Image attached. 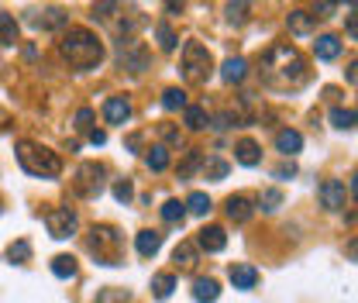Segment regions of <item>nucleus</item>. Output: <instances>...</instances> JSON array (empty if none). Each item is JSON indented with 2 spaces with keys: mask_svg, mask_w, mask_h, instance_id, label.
<instances>
[{
  "mask_svg": "<svg viewBox=\"0 0 358 303\" xmlns=\"http://www.w3.org/2000/svg\"><path fill=\"white\" fill-rule=\"evenodd\" d=\"M114 11H121V8H118V4H93V14H90V18H93V21H107Z\"/></svg>",
  "mask_w": 358,
  "mask_h": 303,
  "instance_id": "obj_39",
  "label": "nucleus"
},
{
  "mask_svg": "<svg viewBox=\"0 0 358 303\" xmlns=\"http://www.w3.org/2000/svg\"><path fill=\"white\" fill-rule=\"evenodd\" d=\"M14 42H18V21L14 14L0 11V45H14Z\"/></svg>",
  "mask_w": 358,
  "mask_h": 303,
  "instance_id": "obj_22",
  "label": "nucleus"
},
{
  "mask_svg": "<svg viewBox=\"0 0 358 303\" xmlns=\"http://www.w3.org/2000/svg\"><path fill=\"white\" fill-rule=\"evenodd\" d=\"M87 248L97 255L100 265H118L121 262V248H124V238L118 234V227L111 224H97L87 238Z\"/></svg>",
  "mask_w": 358,
  "mask_h": 303,
  "instance_id": "obj_4",
  "label": "nucleus"
},
{
  "mask_svg": "<svg viewBox=\"0 0 358 303\" xmlns=\"http://www.w3.org/2000/svg\"><path fill=\"white\" fill-rule=\"evenodd\" d=\"M210 69H214L210 49L200 45V42H186L183 45V73H186V80L190 83H207Z\"/></svg>",
  "mask_w": 358,
  "mask_h": 303,
  "instance_id": "obj_5",
  "label": "nucleus"
},
{
  "mask_svg": "<svg viewBox=\"0 0 358 303\" xmlns=\"http://www.w3.org/2000/svg\"><path fill=\"white\" fill-rule=\"evenodd\" d=\"M128 117H131L128 97H107V104H104V121H107V124H124Z\"/></svg>",
  "mask_w": 358,
  "mask_h": 303,
  "instance_id": "obj_11",
  "label": "nucleus"
},
{
  "mask_svg": "<svg viewBox=\"0 0 358 303\" xmlns=\"http://www.w3.org/2000/svg\"><path fill=\"white\" fill-rule=\"evenodd\" d=\"M131 197H135V186H131L128 179L114 183V200H118V203H131Z\"/></svg>",
  "mask_w": 358,
  "mask_h": 303,
  "instance_id": "obj_38",
  "label": "nucleus"
},
{
  "mask_svg": "<svg viewBox=\"0 0 358 303\" xmlns=\"http://www.w3.org/2000/svg\"><path fill=\"white\" fill-rule=\"evenodd\" d=\"M186 210H190V214H197V217H203V214L210 210V197H207V193H200V190H197V193H190Z\"/></svg>",
  "mask_w": 358,
  "mask_h": 303,
  "instance_id": "obj_33",
  "label": "nucleus"
},
{
  "mask_svg": "<svg viewBox=\"0 0 358 303\" xmlns=\"http://www.w3.org/2000/svg\"><path fill=\"white\" fill-rule=\"evenodd\" d=\"M52 272H56L59 279H73V276H76V258H73V255H56V258H52Z\"/></svg>",
  "mask_w": 358,
  "mask_h": 303,
  "instance_id": "obj_28",
  "label": "nucleus"
},
{
  "mask_svg": "<svg viewBox=\"0 0 358 303\" xmlns=\"http://www.w3.org/2000/svg\"><path fill=\"white\" fill-rule=\"evenodd\" d=\"M135 248H138L142 258H152V255H159V248H162V234H159V231H138Z\"/></svg>",
  "mask_w": 358,
  "mask_h": 303,
  "instance_id": "obj_16",
  "label": "nucleus"
},
{
  "mask_svg": "<svg viewBox=\"0 0 358 303\" xmlns=\"http://www.w3.org/2000/svg\"><path fill=\"white\" fill-rule=\"evenodd\" d=\"M262 80L276 90H289L306 80V66L293 45H272L262 59Z\"/></svg>",
  "mask_w": 358,
  "mask_h": 303,
  "instance_id": "obj_1",
  "label": "nucleus"
},
{
  "mask_svg": "<svg viewBox=\"0 0 358 303\" xmlns=\"http://www.w3.org/2000/svg\"><path fill=\"white\" fill-rule=\"evenodd\" d=\"M162 107H166V111H186L190 104H186V93H183L179 87H169V90L162 93Z\"/></svg>",
  "mask_w": 358,
  "mask_h": 303,
  "instance_id": "obj_26",
  "label": "nucleus"
},
{
  "mask_svg": "<svg viewBox=\"0 0 358 303\" xmlns=\"http://www.w3.org/2000/svg\"><path fill=\"white\" fill-rule=\"evenodd\" d=\"M172 289H176V276H172V272H162V276L152 279V293H155L159 300H169Z\"/></svg>",
  "mask_w": 358,
  "mask_h": 303,
  "instance_id": "obj_24",
  "label": "nucleus"
},
{
  "mask_svg": "<svg viewBox=\"0 0 358 303\" xmlns=\"http://www.w3.org/2000/svg\"><path fill=\"white\" fill-rule=\"evenodd\" d=\"M162 138H166L169 145H179V131H176L172 124H162Z\"/></svg>",
  "mask_w": 358,
  "mask_h": 303,
  "instance_id": "obj_41",
  "label": "nucleus"
},
{
  "mask_svg": "<svg viewBox=\"0 0 358 303\" xmlns=\"http://www.w3.org/2000/svg\"><path fill=\"white\" fill-rule=\"evenodd\" d=\"M197 245H200L203 251H221V248L227 245V234H224L221 224H207V227L197 234Z\"/></svg>",
  "mask_w": 358,
  "mask_h": 303,
  "instance_id": "obj_12",
  "label": "nucleus"
},
{
  "mask_svg": "<svg viewBox=\"0 0 358 303\" xmlns=\"http://www.w3.org/2000/svg\"><path fill=\"white\" fill-rule=\"evenodd\" d=\"M331 124L341 128V131H348V128L358 124V114H355V111H344V107H334V111H331Z\"/></svg>",
  "mask_w": 358,
  "mask_h": 303,
  "instance_id": "obj_29",
  "label": "nucleus"
},
{
  "mask_svg": "<svg viewBox=\"0 0 358 303\" xmlns=\"http://www.w3.org/2000/svg\"><path fill=\"white\" fill-rule=\"evenodd\" d=\"M8 124H11V114H8V111H0V131H4Z\"/></svg>",
  "mask_w": 358,
  "mask_h": 303,
  "instance_id": "obj_48",
  "label": "nucleus"
},
{
  "mask_svg": "<svg viewBox=\"0 0 358 303\" xmlns=\"http://www.w3.org/2000/svg\"><path fill=\"white\" fill-rule=\"evenodd\" d=\"M203 172H207V179H224V176L231 172V166H227L224 159H207V162H203Z\"/></svg>",
  "mask_w": 358,
  "mask_h": 303,
  "instance_id": "obj_34",
  "label": "nucleus"
},
{
  "mask_svg": "<svg viewBox=\"0 0 358 303\" xmlns=\"http://www.w3.org/2000/svg\"><path fill=\"white\" fill-rule=\"evenodd\" d=\"M145 162H148L152 172H166V169H169V148H166V145H155V148L145 155Z\"/></svg>",
  "mask_w": 358,
  "mask_h": 303,
  "instance_id": "obj_23",
  "label": "nucleus"
},
{
  "mask_svg": "<svg viewBox=\"0 0 358 303\" xmlns=\"http://www.w3.org/2000/svg\"><path fill=\"white\" fill-rule=\"evenodd\" d=\"M227 276H231L234 289H255V282H258V269L255 265H245V262H234Z\"/></svg>",
  "mask_w": 358,
  "mask_h": 303,
  "instance_id": "obj_13",
  "label": "nucleus"
},
{
  "mask_svg": "<svg viewBox=\"0 0 358 303\" xmlns=\"http://www.w3.org/2000/svg\"><path fill=\"white\" fill-rule=\"evenodd\" d=\"M59 52H63V59L73 66V69H97L100 63H104V45H100V38L93 35V32H87V28H69L66 35H63V42H59Z\"/></svg>",
  "mask_w": 358,
  "mask_h": 303,
  "instance_id": "obj_2",
  "label": "nucleus"
},
{
  "mask_svg": "<svg viewBox=\"0 0 358 303\" xmlns=\"http://www.w3.org/2000/svg\"><path fill=\"white\" fill-rule=\"evenodd\" d=\"M183 121H186V128H190V131H200V128H207V111L193 104V107H186Z\"/></svg>",
  "mask_w": 358,
  "mask_h": 303,
  "instance_id": "obj_31",
  "label": "nucleus"
},
{
  "mask_svg": "<svg viewBox=\"0 0 358 303\" xmlns=\"http://www.w3.org/2000/svg\"><path fill=\"white\" fill-rule=\"evenodd\" d=\"M344 255H348L351 262H358V238H351V241L344 245Z\"/></svg>",
  "mask_w": 358,
  "mask_h": 303,
  "instance_id": "obj_42",
  "label": "nucleus"
},
{
  "mask_svg": "<svg viewBox=\"0 0 358 303\" xmlns=\"http://www.w3.org/2000/svg\"><path fill=\"white\" fill-rule=\"evenodd\" d=\"M258 203H262V210H265V214H272V210H279V207H282V193H279V190H265Z\"/></svg>",
  "mask_w": 358,
  "mask_h": 303,
  "instance_id": "obj_36",
  "label": "nucleus"
},
{
  "mask_svg": "<svg viewBox=\"0 0 358 303\" xmlns=\"http://www.w3.org/2000/svg\"><path fill=\"white\" fill-rule=\"evenodd\" d=\"M87 138H90V145H104V142H107V135H104V131H97V128H93Z\"/></svg>",
  "mask_w": 358,
  "mask_h": 303,
  "instance_id": "obj_44",
  "label": "nucleus"
},
{
  "mask_svg": "<svg viewBox=\"0 0 358 303\" xmlns=\"http://www.w3.org/2000/svg\"><path fill=\"white\" fill-rule=\"evenodd\" d=\"M18 162L28 176H38V179H52L63 172V162L56 152H49L45 145H35V142H18Z\"/></svg>",
  "mask_w": 358,
  "mask_h": 303,
  "instance_id": "obj_3",
  "label": "nucleus"
},
{
  "mask_svg": "<svg viewBox=\"0 0 358 303\" xmlns=\"http://www.w3.org/2000/svg\"><path fill=\"white\" fill-rule=\"evenodd\" d=\"M69 14L63 8H49V11H32L28 14V25L32 28H42V32H56V28H66Z\"/></svg>",
  "mask_w": 358,
  "mask_h": 303,
  "instance_id": "obj_9",
  "label": "nucleus"
},
{
  "mask_svg": "<svg viewBox=\"0 0 358 303\" xmlns=\"http://www.w3.org/2000/svg\"><path fill=\"white\" fill-rule=\"evenodd\" d=\"M276 148H279L282 155H296V152L303 148V135L293 131V128H282V131L276 135Z\"/></svg>",
  "mask_w": 358,
  "mask_h": 303,
  "instance_id": "obj_17",
  "label": "nucleus"
},
{
  "mask_svg": "<svg viewBox=\"0 0 358 303\" xmlns=\"http://www.w3.org/2000/svg\"><path fill=\"white\" fill-rule=\"evenodd\" d=\"M245 73H248V63H245V59H238V56L224 59V66H221V80H224V83H241V80H245Z\"/></svg>",
  "mask_w": 358,
  "mask_h": 303,
  "instance_id": "obj_18",
  "label": "nucleus"
},
{
  "mask_svg": "<svg viewBox=\"0 0 358 303\" xmlns=\"http://www.w3.org/2000/svg\"><path fill=\"white\" fill-rule=\"evenodd\" d=\"M344 183L341 179H324L320 183V203L327 207V210H344Z\"/></svg>",
  "mask_w": 358,
  "mask_h": 303,
  "instance_id": "obj_10",
  "label": "nucleus"
},
{
  "mask_svg": "<svg viewBox=\"0 0 358 303\" xmlns=\"http://www.w3.org/2000/svg\"><path fill=\"white\" fill-rule=\"evenodd\" d=\"M118 63H121V69H128V73L138 76V73L148 69L152 56H148L145 42H138V38H121V42H118Z\"/></svg>",
  "mask_w": 358,
  "mask_h": 303,
  "instance_id": "obj_6",
  "label": "nucleus"
},
{
  "mask_svg": "<svg viewBox=\"0 0 358 303\" xmlns=\"http://www.w3.org/2000/svg\"><path fill=\"white\" fill-rule=\"evenodd\" d=\"M76 131H83V135H90L93 131V111L90 107H80L76 111V124H73Z\"/></svg>",
  "mask_w": 358,
  "mask_h": 303,
  "instance_id": "obj_35",
  "label": "nucleus"
},
{
  "mask_svg": "<svg viewBox=\"0 0 358 303\" xmlns=\"http://www.w3.org/2000/svg\"><path fill=\"white\" fill-rule=\"evenodd\" d=\"M8 258H11V262H18V265H25V262H32V241H28V238H21V241H14V245L8 248Z\"/></svg>",
  "mask_w": 358,
  "mask_h": 303,
  "instance_id": "obj_30",
  "label": "nucleus"
},
{
  "mask_svg": "<svg viewBox=\"0 0 358 303\" xmlns=\"http://www.w3.org/2000/svg\"><path fill=\"white\" fill-rule=\"evenodd\" d=\"M351 197H355V200H358V172H355V176H351Z\"/></svg>",
  "mask_w": 358,
  "mask_h": 303,
  "instance_id": "obj_49",
  "label": "nucleus"
},
{
  "mask_svg": "<svg viewBox=\"0 0 358 303\" xmlns=\"http://www.w3.org/2000/svg\"><path fill=\"white\" fill-rule=\"evenodd\" d=\"M348 83H351V87H358V59H355V63H351V69H348Z\"/></svg>",
  "mask_w": 358,
  "mask_h": 303,
  "instance_id": "obj_45",
  "label": "nucleus"
},
{
  "mask_svg": "<svg viewBox=\"0 0 358 303\" xmlns=\"http://www.w3.org/2000/svg\"><path fill=\"white\" fill-rule=\"evenodd\" d=\"M331 11H334V4H320V8H317V11H313V14H317V18H327V14H331Z\"/></svg>",
  "mask_w": 358,
  "mask_h": 303,
  "instance_id": "obj_47",
  "label": "nucleus"
},
{
  "mask_svg": "<svg viewBox=\"0 0 358 303\" xmlns=\"http://www.w3.org/2000/svg\"><path fill=\"white\" fill-rule=\"evenodd\" d=\"M245 14H248V4H227V21L241 25V21H245Z\"/></svg>",
  "mask_w": 358,
  "mask_h": 303,
  "instance_id": "obj_40",
  "label": "nucleus"
},
{
  "mask_svg": "<svg viewBox=\"0 0 358 303\" xmlns=\"http://www.w3.org/2000/svg\"><path fill=\"white\" fill-rule=\"evenodd\" d=\"M286 25H289L293 35H310L317 28V14H310V11H289L286 14Z\"/></svg>",
  "mask_w": 358,
  "mask_h": 303,
  "instance_id": "obj_14",
  "label": "nucleus"
},
{
  "mask_svg": "<svg viewBox=\"0 0 358 303\" xmlns=\"http://www.w3.org/2000/svg\"><path fill=\"white\" fill-rule=\"evenodd\" d=\"M348 35H355V38H358V14H351V18H348Z\"/></svg>",
  "mask_w": 358,
  "mask_h": 303,
  "instance_id": "obj_46",
  "label": "nucleus"
},
{
  "mask_svg": "<svg viewBox=\"0 0 358 303\" xmlns=\"http://www.w3.org/2000/svg\"><path fill=\"white\" fill-rule=\"evenodd\" d=\"M155 38H159V49H162V52H172V49L179 45L176 32H172V28H169L166 21H159V25H155Z\"/></svg>",
  "mask_w": 358,
  "mask_h": 303,
  "instance_id": "obj_25",
  "label": "nucleus"
},
{
  "mask_svg": "<svg viewBox=\"0 0 358 303\" xmlns=\"http://www.w3.org/2000/svg\"><path fill=\"white\" fill-rule=\"evenodd\" d=\"M172 258H176V262H179L183 269H193V265H197V248H193L190 241H183V245H176Z\"/></svg>",
  "mask_w": 358,
  "mask_h": 303,
  "instance_id": "obj_32",
  "label": "nucleus"
},
{
  "mask_svg": "<svg viewBox=\"0 0 358 303\" xmlns=\"http://www.w3.org/2000/svg\"><path fill=\"white\" fill-rule=\"evenodd\" d=\"M128 300H131L128 289H104V293L97 296V303H128Z\"/></svg>",
  "mask_w": 358,
  "mask_h": 303,
  "instance_id": "obj_37",
  "label": "nucleus"
},
{
  "mask_svg": "<svg viewBox=\"0 0 358 303\" xmlns=\"http://www.w3.org/2000/svg\"><path fill=\"white\" fill-rule=\"evenodd\" d=\"M45 227H49V234H52V238L66 241V238H73V234H76L80 217H76V210H69V207H56V210H49V214H45Z\"/></svg>",
  "mask_w": 358,
  "mask_h": 303,
  "instance_id": "obj_8",
  "label": "nucleus"
},
{
  "mask_svg": "<svg viewBox=\"0 0 358 303\" xmlns=\"http://www.w3.org/2000/svg\"><path fill=\"white\" fill-rule=\"evenodd\" d=\"M341 38L337 35H320L317 42H313V52H317V59H324V63H331V59H337L341 56Z\"/></svg>",
  "mask_w": 358,
  "mask_h": 303,
  "instance_id": "obj_15",
  "label": "nucleus"
},
{
  "mask_svg": "<svg viewBox=\"0 0 358 303\" xmlns=\"http://www.w3.org/2000/svg\"><path fill=\"white\" fill-rule=\"evenodd\" d=\"M217 296H221L217 279H197V282H193V300H197V303H214Z\"/></svg>",
  "mask_w": 358,
  "mask_h": 303,
  "instance_id": "obj_20",
  "label": "nucleus"
},
{
  "mask_svg": "<svg viewBox=\"0 0 358 303\" xmlns=\"http://www.w3.org/2000/svg\"><path fill=\"white\" fill-rule=\"evenodd\" d=\"M293 172H296V166L289 162V166H279V169H276L272 176H276V179H286V176H293Z\"/></svg>",
  "mask_w": 358,
  "mask_h": 303,
  "instance_id": "obj_43",
  "label": "nucleus"
},
{
  "mask_svg": "<svg viewBox=\"0 0 358 303\" xmlns=\"http://www.w3.org/2000/svg\"><path fill=\"white\" fill-rule=\"evenodd\" d=\"M183 217H186V203H179V200H166L162 203V221L166 224H183Z\"/></svg>",
  "mask_w": 358,
  "mask_h": 303,
  "instance_id": "obj_27",
  "label": "nucleus"
},
{
  "mask_svg": "<svg viewBox=\"0 0 358 303\" xmlns=\"http://www.w3.org/2000/svg\"><path fill=\"white\" fill-rule=\"evenodd\" d=\"M100 190H104V166L100 162H83L76 169L73 193L83 197V200H93V197H100Z\"/></svg>",
  "mask_w": 358,
  "mask_h": 303,
  "instance_id": "obj_7",
  "label": "nucleus"
},
{
  "mask_svg": "<svg viewBox=\"0 0 358 303\" xmlns=\"http://www.w3.org/2000/svg\"><path fill=\"white\" fill-rule=\"evenodd\" d=\"M227 217L234 221V224H245L248 217H251V200L248 197H227Z\"/></svg>",
  "mask_w": 358,
  "mask_h": 303,
  "instance_id": "obj_19",
  "label": "nucleus"
},
{
  "mask_svg": "<svg viewBox=\"0 0 358 303\" xmlns=\"http://www.w3.org/2000/svg\"><path fill=\"white\" fill-rule=\"evenodd\" d=\"M234 159L241 162V166H258L262 162V148L255 145V142H238V148H234Z\"/></svg>",
  "mask_w": 358,
  "mask_h": 303,
  "instance_id": "obj_21",
  "label": "nucleus"
}]
</instances>
